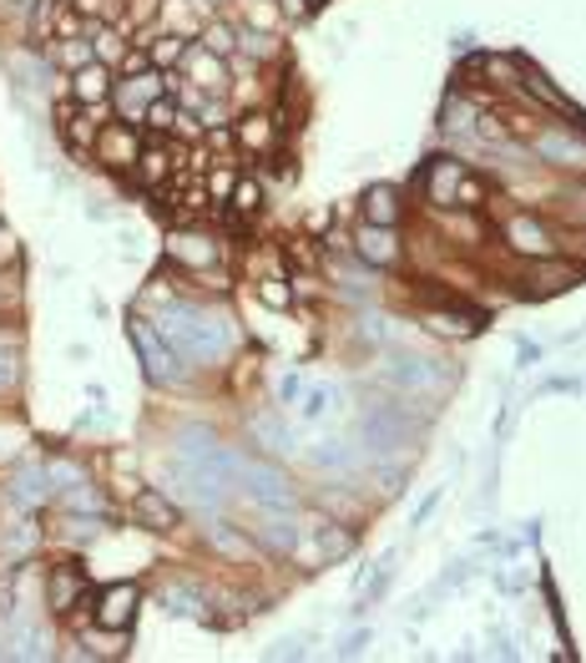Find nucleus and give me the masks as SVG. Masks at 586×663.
<instances>
[{
    "mask_svg": "<svg viewBox=\"0 0 586 663\" xmlns=\"http://www.w3.org/2000/svg\"><path fill=\"white\" fill-rule=\"evenodd\" d=\"M586 284V264H576L572 253H547V259H521L516 268V294L521 299H556V294Z\"/></svg>",
    "mask_w": 586,
    "mask_h": 663,
    "instance_id": "39448f33",
    "label": "nucleus"
},
{
    "mask_svg": "<svg viewBox=\"0 0 586 663\" xmlns=\"http://www.w3.org/2000/svg\"><path fill=\"white\" fill-rule=\"evenodd\" d=\"M248 436H253V446H263V451H274V456L288 451V441H294V436H288V425L278 421L274 411L253 415V421H248Z\"/></svg>",
    "mask_w": 586,
    "mask_h": 663,
    "instance_id": "7c9ffc66",
    "label": "nucleus"
},
{
    "mask_svg": "<svg viewBox=\"0 0 586 663\" xmlns=\"http://www.w3.org/2000/svg\"><path fill=\"white\" fill-rule=\"evenodd\" d=\"M551 213H561V218H572L576 228H586V178H576V183H561L556 198H551Z\"/></svg>",
    "mask_w": 586,
    "mask_h": 663,
    "instance_id": "72a5a7b5",
    "label": "nucleus"
},
{
    "mask_svg": "<svg viewBox=\"0 0 586 663\" xmlns=\"http://www.w3.org/2000/svg\"><path fill=\"white\" fill-rule=\"evenodd\" d=\"M309 243H313V239H288V259H299L303 268H313V264H319V253H313Z\"/></svg>",
    "mask_w": 586,
    "mask_h": 663,
    "instance_id": "a18cd8bd",
    "label": "nucleus"
},
{
    "mask_svg": "<svg viewBox=\"0 0 586 663\" xmlns=\"http://www.w3.org/2000/svg\"><path fill=\"white\" fill-rule=\"evenodd\" d=\"M0 11H5V0H0Z\"/></svg>",
    "mask_w": 586,
    "mask_h": 663,
    "instance_id": "864d4df0",
    "label": "nucleus"
},
{
    "mask_svg": "<svg viewBox=\"0 0 586 663\" xmlns=\"http://www.w3.org/2000/svg\"><path fill=\"white\" fill-rule=\"evenodd\" d=\"M365 218L369 224H384V228H400V218H404V203H400V187L394 183H375V187H365Z\"/></svg>",
    "mask_w": 586,
    "mask_h": 663,
    "instance_id": "bb28decb",
    "label": "nucleus"
},
{
    "mask_svg": "<svg viewBox=\"0 0 586 663\" xmlns=\"http://www.w3.org/2000/svg\"><path fill=\"white\" fill-rule=\"evenodd\" d=\"M15 597H21V568L0 572V624H11L15 618Z\"/></svg>",
    "mask_w": 586,
    "mask_h": 663,
    "instance_id": "37998d69",
    "label": "nucleus"
},
{
    "mask_svg": "<svg viewBox=\"0 0 586 663\" xmlns=\"http://www.w3.org/2000/svg\"><path fill=\"white\" fill-rule=\"evenodd\" d=\"M131 522L147 527V531H177L183 506L172 502L162 487H137V496H131Z\"/></svg>",
    "mask_w": 586,
    "mask_h": 663,
    "instance_id": "f3484780",
    "label": "nucleus"
},
{
    "mask_svg": "<svg viewBox=\"0 0 586 663\" xmlns=\"http://www.w3.org/2000/svg\"><path fill=\"white\" fill-rule=\"evenodd\" d=\"M147 127H152V133H177V127H183V106L172 102V96H157L152 106H147Z\"/></svg>",
    "mask_w": 586,
    "mask_h": 663,
    "instance_id": "a19ab883",
    "label": "nucleus"
},
{
    "mask_svg": "<svg viewBox=\"0 0 586 663\" xmlns=\"http://www.w3.org/2000/svg\"><path fill=\"white\" fill-rule=\"evenodd\" d=\"M41 542V531L31 527V522H5V531H0V558H31Z\"/></svg>",
    "mask_w": 586,
    "mask_h": 663,
    "instance_id": "473e14b6",
    "label": "nucleus"
},
{
    "mask_svg": "<svg viewBox=\"0 0 586 663\" xmlns=\"http://www.w3.org/2000/svg\"><path fill=\"white\" fill-rule=\"evenodd\" d=\"M5 496H11L21 512H36V506H46L56 496V487H51V471L41 461H31V466H11V477H5Z\"/></svg>",
    "mask_w": 586,
    "mask_h": 663,
    "instance_id": "dca6fc26",
    "label": "nucleus"
},
{
    "mask_svg": "<svg viewBox=\"0 0 586 663\" xmlns=\"http://www.w3.org/2000/svg\"><path fill=\"white\" fill-rule=\"evenodd\" d=\"M157 96H168V71H157V67L127 71V77H117V87H112V112L127 122H142L147 106H152Z\"/></svg>",
    "mask_w": 586,
    "mask_h": 663,
    "instance_id": "0eeeda50",
    "label": "nucleus"
},
{
    "mask_svg": "<svg viewBox=\"0 0 586 663\" xmlns=\"http://www.w3.org/2000/svg\"><path fill=\"white\" fill-rule=\"evenodd\" d=\"M253 294H258V305H268V309H294V305H299V289H294L288 279H278V274L253 279Z\"/></svg>",
    "mask_w": 586,
    "mask_h": 663,
    "instance_id": "4c0bfd02",
    "label": "nucleus"
},
{
    "mask_svg": "<svg viewBox=\"0 0 586 663\" xmlns=\"http://www.w3.org/2000/svg\"><path fill=\"white\" fill-rule=\"evenodd\" d=\"M127 340H131V350H137V359H142V375L157 385V390H177V385H187L193 365H187L183 350L172 345L168 334L157 330L152 315H127Z\"/></svg>",
    "mask_w": 586,
    "mask_h": 663,
    "instance_id": "f03ea898",
    "label": "nucleus"
},
{
    "mask_svg": "<svg viewBox=\"0 0 586 663\" xmlns=\"http://www.w3.org/2000/svg\"><path fill=\"white\" fill-rule=\"evenodd\" d=\"M157 26L172 31V36L197 41V31L208 26V15H203V0H162V15H157Z\"/></svg>",
    "mask_w": 586,
    "mask_h": 663,
    "instance_id": "5701e85b",
    "label": "nucleus"
},
{
    "mask_svg": "<svg viewBox=\"0 0 586 663\" xmlns=\"http://www.w3.org/2000/svg\"><path fill=\"white\" fill-rule=\"evenodd\" d=\"M5 67L21 77V87H41L46 71H51V61H46V52H5Z\"/></svg>",
    "mask_w": 586,
    "mask_h": 663,
    "instance_id": "c9c22d12",
    "label": "nucleus"
},
{
    "mask_svg": "<svg viewBox=\"0 0 586 663\" xmlns=\"http://www.w3.org/2000/svg\"><path fill=\"white\" fill-rule=\"evenodd\" d=\"M238 487L248 491V502L263 506V512H294L299 506V491H294V481L284 477V466L263 461V456H248L238 461Z\"/></svg>",
    "mask_w": 586,
    "mask_h": 663,
    "instance_id": "423d86ee",
    "label": "nucleus"
},
{
    "mask_svg": "<svg viewBox=\"0 0 586 663\" xmlns=\"http://www.w3.org/2000/svg\"><path fill=\"white\" fill-rule=\"evenodd\" d=\"M172 162H177V147H168V142H142V152H137V168H131V178H137L142 187H157V183H168Z\"/></svg>",
    "mask_w": 586,
    "mask_h": 663,
    "instance_id": "393cba45",
    "label": "nucleus"
},
{
    "mask_svg": "<svg viewBox=\"0 0 586 663\" xmlns=\"http://www.w3.org/2000/svg\"><path fill=\"white\" fill-rule=\"evenodd\" d=\"M299 400H303V375L299 370L278 375V405H299Z\"/></svg>",
    "mask_w": 586,
    "mask_h": 663,
    "instance_id": "c03bdc74",
    "label": "nucleus"
},
{
    "mask_svg": "<svg viewBox=\"0 0 586 663\" xmlns=\"http://www.w3.org/2000/svg\"><path fill=\"white\" fill-rule=\"evenodd\" d=\"M238 52H248V61H274L278 56V36L258 26H238Z\"/></svg>",
    "mask_w": 586,
    "mask_h": 663,
    "instance_id": "e433bc0d",
    "label": "nucleus"
},
{
    "mask_svg": "<svg viewBox=\"0 0 586 663\" xmlns=\"http://www.w3.org/2000/svg\"><path fill=\"white\" fill-rule=\"evenodd\" d=\"M197 46H208L212 56H228V61H233L238 56V26L233 21H222V15H208V26L197 31Z\"/></svg>",
    "mask_w": 586,
    "mask_h": 663,
    "instance_id": "2f4dec72",
    "label": "nucleus"
},
{
    "mask_svg": "<svg viewBox=\"0 0 586 663\" xmlns=\"http://www.w3.org/2000/svg\"><path fill=\"white\" fill-rule=\"evenodd\" d=\"M203 542L212 547V558L233 562V568H243V562H253V537H248L243 527H233V522H208V531H203Z\"/></svg>",
    "mask_w": 586,
    "mask_h": 663,
    "instance_id": "6ab92c4d",
    "label": "nucleus"
},
{
    "mask_svg": "<svg viewBox=\"0 0 586 663\" xmlns=\"http://www.w3.org/2000/svg\"><path fill=\"white\" fill-rule=\"evenodd\" d=\"M168 259L183 268V274L218 268L222 264V243L212 239L208 228H172V233H168Z\"/></svg>",
    "mask_w": 586,
    "mask_h": 663,
    "instance_id": "9b49d317",
    "label": "nucleus"
},
{
    "mask_svg": "<svg viewBox=\"0 0 586 663\" xmlns=\"http://www.w3.org/2000/svg\"><path fill=\"white\" fill-rule=\"evenodd\" d=\"M531 158H541V168L551 173H566V178H586V117H561L536 127L531 137Z\"/></svg>",
    "mask_w": 586,
    "mask_h": 663,
    "instance_id": "7ed1b4c3",
    "label": "nucleus"
},
{
    "mask_svg": "<svg viewBox=\"0 0 586 663\" xmlns=\"http://www.w3.org/2000/svg\"><path fill=\"white\" fill-rule=\"evenodd\" d=\"M299 643H288V638H284V643H274V653H268V659H299Z\"/></svg>",
    "mask_w": 586,
    "mask_h": 663,
    "instance_id": "8fccbe9b",
    "label": "nucleus"
},
{
    "mask_svg": "<svg viewBox=\"0 0 586 663\" xmlns=\"http://www.w3.org/2000/svg\"><path fill=\"white\" fill-rule=\"evenodd\" d=\"M435 506H440V491H430V496H425V502L415 506V517H410V527H425V522L435 517Z\"/></svg>",
    "mask_w": 586,
    "mask_h": 663,
    "instance_id": "49530a36",
    "label": "nucleus"
},
{
    "mask_svg": "<svg viewBox=\"0 0 586 663\" xmlns=\"http://www.w3.org/2000/svg\"><path fill=\"white\" fill-rule=\"evenodd\" d=\"M334 385H313V390H303V400H299V421L303 425H319V421H329V411H334Z\"/></svg>",
    "mask_w": 586,
    "mask_h": 663,
    "instance_id": "58836bf2",
    "label": "nucleus"
},
{
    "mask_svg": "<svg viewBox=\"0 0 586 663\" xmlns=\"http://www.w3.org/2000/svg\"><path fill=\"white\" fill-rule=\"evenodd\" d=\"M15 299H21V279L15 274H0V309L15 305Z\"/></svg>",
    "mask_w": 586,
    "mask_h": 663,
    "instance_id": "de8ad7c7",
    "label": "nucleus"
},
{
    "mask_svg": "<svg viewBox=\"0 0 586 663\" xmlns=\"http://www.w3.org/2000/svg\"><path fill=\"white\" fill-rule=\"evenodd\" d=\"M41 52H46V61H51V67H66V77H71V71H81L87 61H96L92 36H51Z\"/></svg>",
    "mask_w": 586,
    "mask_h": 663,
    "instance_id": "b1692460",
    "label": "nucleus"
},
{
    "mask_svg": "<svg viewBox=\"0 0 586 663\" xmlns=\"http://www.w3.org/2000/svg\"><path fill=\"white\" fill-rule=\"evenodd\" d=\"M157 319V330L168 334L172 345L183 350V359L193 370H218L222 359L238 350V330L233 315H222L212 305H197V299H172L162 309H142Z\"/></svg>",
    "mask_w": 586,
    "mask_h": 663,
    "instance_id": "f257e3e1",
    "label": "nucleus"
},
{
    "mask_svg": "<svg viewBox=\"0 0 586 663\" xmlns=\"http://www.w3.org/2000/svg\"><path fill=\"white\" fill-rule=\"evenodd\" d=\"M21 385V334L0 330V396H11Z\"/></svg>",
    "mask_w": 586,
    "mask_h": 663,
    "instance_id": "f704fd0d",
    "label": "nucleus"
},
{
    "mask_svg": "<svg viewBox=\"0 0 586 663\" xmlns=\"http://www.w3.org/2000/svg\"><path fill=\"white\" fill-rule=\"evenodd\" d=\"M516 359H521V365H531V359H541V345H531V340H521V345H516Z\"/></svg>",
    "mask_w": 586,
    "mask_h": 663,
    "instance_id": "09e8293b",
    "label": "nucleus"
},
{
    "mask_svg": "<svg viewBox=\"0 0 586 663\" xmlns=\"http://www.w3.org/2000/svg\"><path fill=\"white\" fill-rule=\"evenodd\" d=\"M187 52H193V41L162 31V36H152V46H147V61H152L157 71H177L187 61Z\"/></svg>",
    "mask_w": 586,
    "mask_h": 663,
    "instance_id": "c85d7f7f",
    "label": "nucleus"
},
{
    "mask_svg": "<svg viewBox=\"0 0 586 663\" xmlns=\"http://www.w3.org/2000/svg\"><path fill=\"white\" fill-rule=\"evenodd\" d=\"M354 243V259L365 268H394L404 259V243H400V228H384V224H369V218H359V228L349 233Z\"/></svg>",
    "mask_w": 586,
    "mask_h": 663,
    "instance_id": "1a4fd4ad",
    "label": "nucleus"
},
{
    "mask_svg": "<svg viewBox=\"0 0 586 663\" xmlns=\"http://www.w3.org/2000/svg\"><path fill=\"white\" fill-rule=\"evenodd\" d=\"M197 608H208L203 587H193V583H168L162 587V613H168V618H197Z\"/></svg>",
    "mask_w": 586,
    "mask_h": 663,
    "instance_id": "c756f323",
    "label": "nucleus"
},
{
    "mask_svg": "<svg viewBox=\"0 0 586 663\" xmlns=\"http://www.w3.org/2000/svg\"><path fill=\"white\" fill-rule=\"evenodd\" d=\"M137 608H142V587L137 583H112L96 593L92 603V624L102 628V633H112V628H122L127 633L131 624H137Z\"/></svg>",
    "mask_w": 586,
    "mask_h": 663,
    "instance_id": "f8f14e48",
    "label": "nucleus"
},
{
    "mask_svg": "<svg viewBox=\"0 0 586 663\" xmlns=\"http://www.w3.org/2000/svg\"><path fill=\"white\" fill-rule=\"evenodd\" d=\"M87 597H92V578H87L77 562H56L51 578H46V608H51L56 618H66V613H77Z\"/></svg>",
    "mask_w": 586,
    "mask_h": 663,
    "instance_id": "4468645a",
    "label": "nucleus"
},
{
    "mask_svg": "<svg viewBox=\"0 0 586 663\" xmlns=\"http://www.w3.org/2000/svg\"><path fill=\"white\" fill-rule=\"evenodd\" d=\"M541 390H551V396H556V390H576V380H566V375H561V380H547Z\"/></svg>",
    "mask_w": 586,
    "mask_h": 663,
    "instance_id": "3c124183",
    "label": "nucleus"
},
{
    "mask_svg": "<svg viewBox=\"0 0 586 663\" xmlns=\"http://www.w3.org/2000/svg\"><path fill=\"white\" fill-rule=\"evenodd\" d=\"M309 466L313 471H329V477H359V451H354L349 441H319V446H309Z\"/></svg>",
    "mask_w": 586,
    "mask_h": 663,
    "instance_id": "412c9836",
    "label": "nucleus"
},
{
    "mask_svg": "<svg viewBox=\"0 0 586 663\" xmlns=\"http://www.w3.org/2000/svg\"><path fill=\"white\" fill-rule=\"evenodd\" d=\"M450 370H445L440 359L430 355H415V350H390L384 365H379V385H390L394 396H410V400H425L435 390H445Z\"/></svg>",
    "mask_w": 586,
    "mask_h": 663,
    "instance_id": "20e7f679",
    "label": "nucleus"
},
{
    "mask_svg": "<svg viewBox=\"0 0 586 663\" xmlns=\"http://www.w3.org/2000/svg\"><path fill=\"white\" fill-rule=\"evenodd\" d=\"M485 319L470 315V309H430L425 315V330H435L440 340H475Z\"/></svg>",
    "mask_w": 586,
    "mask_h": 663,
    "instance_id": "a878e982",
    "label": "nucleus"
},
{
    "mask_svg": "<svg viewBox=\"0 0 586 663\" xmlns=\"http://www.w3.org/2000/svg\"><path fill=\"white\" fill-rule=\"evenodd\" d=\"M274 137H278V122L268 117V112H243V117L233 122V142L243 147V152H274Z\"/></svg>",
    "mask_w": 586,
    "mask_h": 663,
    "instance_id": "4be33fe9",
    "label": "nucleus"
},
{
    "mask_svg": "<svg viewBox=\"0 0 586 663\" xmlns=\"http://www.w3.org/2000/svg\"><path fill=\"white\" fill-rule=\"evenodd\" d=\"M485 203H491V183H485V178H475V173L460 178V187H456V213H481Z\"/></svg>",
    "mask_w": 586,
    "mask_h": 663,
    "instance_id": "ea45409f",
    "label": "nucleus"
},
{
    "mask_svg": "<svg viewBox=\"0 0 586 663\" xmlns=\"http://www.w3.org/2000/svg\"><path fill=\"white\" fill-rule=\"evenodd\" d=\"M475 122H481V102L456 87V92L445 96V106H440V127H445V133H456V137H470V133H475Z\"/></svg>",
    "mask_w": 586,
    "mask_h": 663,
    "instance_id": "cd10ccee",
    "label": "nucleus"
},
{
    "mask_svg": "<svg viewBox=\"0 0 586 663\" xmlns=\"http://www.w3.org/2000/svg\"><path fill=\"white\" fill-rule=\"evenodd\" d=\"M0 243H5V228H0Z\"/></svg>",
    "mask_w": 586,
    "mask_h": 663,
    "instance_id": "603ef678",
    "label": "nucleus"
},
{
    "mask_svg": "<svg viewBox=\"0 0 586 663\" xmlns=\"http://www.w3.org/2000/svg\"><path fill=\"white\" fill-rule=\"evenodd\" d=\"M177 71H183V81H193L197 92H212V96L233 92V61H228V56H212L208 46H197V41Z\"/></svg>",
    "mask_w": 586,
    "mask_h": 663,
    "instance_id": "ddd939ff",
    "label": "nucleus"
},
{
    "mask_svg": "<svg viewBox=\"0 0 586 663\" xmlns=\"http://www.w3.org/2000/svg\"><path fill=\"white\" fill-rule=\"evenodd\" d=\"M228 208L243 213V218H248V213H258L263 208V183H253V178H238L233 193H228Z\"/></svg>",
    "mask_w": 586,
    "mask_h": 663,
    "instance_id": "79ce46f5",
    "label": "nucleus"
},
{
    "mask_svg": "<svg viewBox=\"0 0 586 663\" xmlns=\"http://www.w3.org/2000/svg\"><path fill=\"white\" fill-rule=\"evenodd\" d=\"M137 152H142V137H137V122L117 117V122H102V133H96V147L92 158L112 173H131L137 168Z\"/></svg>",
    "mask_w": 586,
    "mask_h": 663,
    "instance_id": "9d476101",
    "label": "nucleus"
},
{
    "mask_svg": "<svg viewBox=\"0 0 586 663\" xmlns=\"http://www.w3.org/2000/svg\"><path fill=\"white\" fill-rule=\"evenodd\" d=\"M501 243L510 253H521V259H547V253H561V233L547 224V218H536V213H510L506 224H501Z\"/></svg>",
    "mask_w": 586,
    "mask_h": 663,
    "instance_id": "6e6552de",
    "label": "nucleus"
},
{
    "mask_svg": "<svg viewBox=\"0 0 586 663\" xmlns=\"http://www.w3.org/2000/svg\"><path fill=\"white\" fill-rule=\"evenodd\" d=\"M253 537H258L274 558H294V547H299V527H294V517H288V512H263V506H258V527H253Z\"/></svg>",
    "mask_w": 586,
    "mask_h": 663,
    "instance_id": "aec40b11",
    "label": "nucleus"
},
{
    "mask_svg": "<svg viewBox=\"0 0 586 663\" xmlns=\"http://www.w3.org/2000/svg\"><path fill=\"white\" fill-rule=\"evenodd\" d=\"M112 87H117V71L106 61H87L81 71L66 77V92H71L77 106H112Z\"/></svg>",
    "mask_w": 586,
    "mask_h": 663,
    "instance_id": "a211bd4d",
    "label": "nucleus"
},
{
    "mask_svg": "<svg viewBox=\"0 0 586 663\" xmlns=\"http://www.w3.org/2000/svg\"><path fill=\"white\" fill-rule=\"evenodd\" d=\"M466 178V162L460 158H430L425 162V173H420V193L430 203L435 213H450L456 208V187Z\"/></svg>",
    "mask_w": 586,
    "mask_h": 663,
    "instance_id": "2eb2a0df",
    "label": "nucleus"
}]
</instances>
